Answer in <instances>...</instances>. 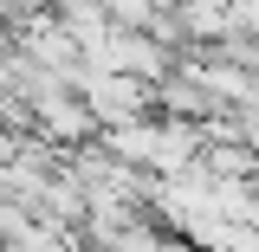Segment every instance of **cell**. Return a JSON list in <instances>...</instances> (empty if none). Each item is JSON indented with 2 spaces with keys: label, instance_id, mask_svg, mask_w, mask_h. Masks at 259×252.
<instances>
[{
  "label": "cell",
  "instance_id": "obj_1",
  "mask_svg": "<svg viewBox=\"0 0 259 252\" xmlns=\"http://www.w3.org/2000/svg\"><path fill=\"white\" fill-rule=\"evenodd\" d=\"M78 97H84V110H91L97 129L143 123V117H149V104H156V91H149V84H136V78H123V71H78Z\"/></svg>",
  "mask_w": 259,
  "mask_h": 252
},
{
  "label": "cell",
  "instance_id": "obj_2",
  "mask_svg": "<svg viewBox=\"0 0 259 252\" xmlns=\"http://www.w3.org/2000/svg\"><path fill=\"white\" fill-rule=\"evenodd\" d=\"M104 252H182V246H175V239H168L162 226H149V220H143V226H130L123 239H110Z\"/></svg>",
  "mask_w": 259,
  "mask_h": 252
},
{
  "label": "cell",
  "instance_id": "obj_3",
  "mask_svg": "<svg viewBox=\"0 0 259 252\" xmlns=\"http://www.w3.org/2000/svg\"><path fill=\"white\" fill-rule=\"evenodd\" d=\"M233 123H240V149L259 156V104H253V110H233Z\"/></svg>",
  "mask_w": 259,
  "mask_h": 252
},
{
  "label": "cell",
  "instance_id": "obj_4",
  "mask_svg": "<svg viewBox=\"0 0 259 252\" xmlns=\"http://www.w3.org/2000/svg\"><path fill=\"white\" fill-rule=\"evenodd\" d=\"M182 252H188V246H182Z\"/></svg>",
  "mask_w": 259,
  "mask_h": 252
}]
</instances>
